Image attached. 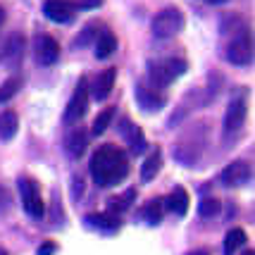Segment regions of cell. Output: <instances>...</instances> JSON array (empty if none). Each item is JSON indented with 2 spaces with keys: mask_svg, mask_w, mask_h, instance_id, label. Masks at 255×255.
<instances>
[{
  "mask_svg": "<svg viewBox=\"0 0 255 255\" xmlns=\"http://www.w3.org/2000/svg\"><path fill=\"white\" fill-rule=\"evenodd\" d=\"M129 174V162L117 145H100L91 157V177L98 186H115Z\"/></svg>",
  "mask_w": 255,
  "mask_h": 255,
  "instance_id": "6da1fadb",
  "label": "cell"
},
{
  "mask_svg": "<svg viewBox=\"0 0 255 255\" xmlns=\"http://www.w3.org/2000/svg\"><path fill=\"white\" fill-rule=\"evenodd\" d=\"M186 72V62L179 57H167V60H153L148 62V77L155 86H169Z\"/></svg>",
  "mask_w": 255,
  "mask_h": 255,
  "instance_id": "7a4b0ae2",
  "label": "cell"
},
{
  "mask_svg": "<svg viewBox=\"0 0 255 255\" xmlns=\"http://www.w3.org/2000/svg\"><path fill=\"white\" fill-rule=\"evenodd\" d=\"M19 193H22V205H24V212L33 217V220H43L45 215V203H43V196H41V186L29 177H22L19 179Z\"/></svg>",
  "mask_w": 255,
  "mask_h": 255,
  "instance_id": "3957f363",
  "label": "cell"
},
{
  "mask_svg": "<svg viewBox=\"0 0 255 255\" xmlns=\"http://www.w3.org/2000/svg\"><path fill=\"white\" fill-rule=\"evenodd\" d=\"M184 29V14L177 7H165L153 17V33L157 38H172Z\"/></svg>",
  "mask_w": 255,
  "mask_h": 255,
  "instance_id": "277c9868",
  "label": "cell"
},
{
  "mask_svg": "<svg viewBox=\"0 0 255 255\" xmlns=\"http://www.w3.org/2000/svg\"><path fill=\"white\" fill-rule=\"evenodd\" d=\"M89 110V84H86V79H79L77 89L72 93V98L67 103V110H65V122L67 124H74L79 122L84 115Z\"/></svg>",
  "mask_w": 255,
  "mask_h": 255,
  "instance_id": "5b68a950",
  "label": "cell"
},
{
  "mask_svg": "<svg viewBox=\"0 0 255 255\" xmlns=\"http://www.w3.org/2000/svg\"><path fill=\"white\" fill-rule=\"evenodd\" d=\"M227 60L236 67H248L253 62V41H251L248 33L234 38L232 43H229V48H227Z\"/></svg>",
  "mask_w": 255,
  "mask_h": 255,
  "instance_id": "8992f818",
  "label": "cell"
},
{
  "mask_svg": "<svg viewBox=\"0 0 255 255\" xmlns=\"http://www.w3.org/2000/svg\"><path fill=\"white\" fill-rule=\"evenodd\" d=\"M33 57H36V62L38 65H53L57 62V57H60V43H57L53 36H36V41H33Z\"/></svg>",
  "mask_w": 255,
  "mask_h": 255,
  "instance_id": "52a82bcc",
  "label": "cell"
},
{
  "mask_svg": "<svg viewBox=\"0 0 255 255\" xmlns=\"http://www.w3.org/2000/svg\"><path fill=\"white\" fill-rule=\"evenodd\" d=\"M251 179V167L246 165L244 160H234L222 169L220 181H222L227 189H236V186H244L246 181Z\"/></svg>",
  "mask_w": 255,
  "mask_h": 255,
  "instance_id": "ba28073f",
  "label": "cell"
},
{
  "mask_svg": "<svg viewBox=\"0 0 255 255\" xmlns=\"http://www.w3.org/2000/svg\"><path fill=\"white\" fill-rule=\"evenodd\" d=\"M43 12H45L48 19H53V22H57V24H67V22L74 19L77 7H74L72 0H45Z\"/></svg>",
  "mask_w": 255,
  "mask_h": 255,
  "instance_id": "9c48e42d",
  "label": "cell"
},
{
  "mask_svg": "<svg viewBox=\"0 0 255 255\" xmlns=\"http://www.w3.org/2000/svg\"><path fill=\"white\" fill-rule=\"evenodd\" d=\"M244 122H246V103L241 98H234L227 105V112H224V131L227 133L239 131Z\"/></svg>",
  "mask_w": 255,
  "mask_h": 255,
  "instance_id": "30bf717a",
  "label": "cell"
},
{
  "mask_svg": "<svg viewBox=\"0 0 255 255\" xmlns=\"http://www.w3.org/2000/svg\"><path fill=\"white\" fill-rule=\"evenodd\" d=\"M136 100H138L141 110L148 112H155L165 105V96L157 93L155 89H150V86H136Z\"/></svg>",
  "mask_w": 255,
  "mask_h": 255,
  "instance_id": "8fae6325",
  "label": "cell"
},
{
  "mask_svg": "<svg viewBox=\"0 0 255 255\" xmlns=\"http://www.w3.org/2000/svg\"><path fill=\"white\" fill-rule=\"evenodd\" d=\"M86 145H89V133L84 131V129H74V131L67 136L65 150L74 157V160H79V157L86 153Z\"/></svg>",
  "mask_w": 255,
  "mask_h": 255,
  "instance_id": "7c38bea8",
  "label": "cell"
},
{
  "mask_svg": "<svg viewBox=\"0 0 255 255\" xmlns=\"http://www.w3.org/2000/svg\"><path fill=\"white\" fill-rule=\"evenodd\" d=\"M86 224H91L93 229H98V232H105V234H115L120 229V220L110 215V212H93L86 217Z\"/></svg>",
  "mask_w": 255,
  "mask_h": 255,
  "instance_id": "4fadbf2b",
  "label": "cell"
},
{
  "mask_svg": "<svg viewBox=\"0 0 255 255\" xmlns=\"http://www.w3.org/2000/svg\"><path fill=\"white\" fill-rule=\"evenodd\" d=\"M115 77H117V72L115 69H105V72H100L96 81H93V98L96 100H105L108 96L112 93V86H115Z\"/></svg>",
  "mask_w": 255,
  "mask_h": 255,
  "instance_id": "5bb4252c",
  "label": "cell"
},
{
  "mask_svg": "<svg viewBox=\"0 0 255 255\" xmlns=\"http://www.w3.org/2000/svg\"><path fill=\"white\" fill-rule=\"evenodd\" d=\"M165 205L169 208V210L174 212V215H179V217H184L186 212H189V193H186V189H181V186H177V189L172 191L169 196L165 198Z\"/></svg>",
  "mask_w": 255,
  "mask_h": 255,
  "instance_id": "9a60e30c",
  "label": "cell"
},
{
  "mask_svg": "<svg viewBox=\"0 0 255 255\" xmlns=\"http://www.w3.org/2000/svg\"><path fill=\"white\" fill-rule=\"evenodd\" d=\"M117 50V36L112 31H100L98 33V41H96V57L98 60H105V57H110L112 53Z\"/></svg>",
  "mask_w": 255,
  "mask_h": 255,
  "instance_id": "2e32d148",
  "label": "cell"
},
{
  "mask_svg": "<svg viewBox=\"0 0 255 255\" xmlns=\"http://www.w3.org/2000/svg\"><path fill=\"white\" fill-rule=\"evenodd\" d=\"M160 167H162V153L153 150L141 165V181H153L157 177V172H160Z\"/></svg>",
  "mask_w": 255,
  "mask_h": 255,
  "instance_id": "e0dca14e",
  "label": "cell"
},
{
  "mask_svg": "<svg viewBox=\"0 0 255 255\" xmlns=\"http://www.w3.org/2000/svg\"><path fill=\"white\" fill-rule=\"evenodd\" d=\"M24 48H26V41H24L22 33H10L5 41V55H7V60L17 62L24 55Z\"/></svg>",
  "mask_w": 255,
  "mask_h": 255,
  "instance_id": "ac0fdd59",
  "label": "cell"
},
{
  "mask_svg": "<svg viewBox=\"0 0 255 255\" xmlns=\"http://www.w3.org/2000/svg\"><path fill=\"white\" fill-rule=\"evenodd\" d=\"M17 127H19V120L12 110L0 112V138L2 141H10L12 136L17 133Z\"/></svg>",
  "mask_w": 255,
  "mask_h": 255,
  "instance_id": "d6986e66",
  "label": "cell"
},
{
  "mask_svg": "<svg viewBox=\"0 0 255 255\" xmlns=\"http://www.w3.org/2000/svg\"><path fill=\"white\" fill-rule=\"evenodd\" d=\"M127 138H129V148H131L133 155H141L145 148V136H143V129L141 127H136V124L127 122Z\"/></svg>",
  "mask_w": 255,
  "mask_h": 255,
  "instance_id": "ffe728a7",
  "label": "cell"
},
{
  "mask_svg": "<svg viewBox=\"0 0 255 255\" xmlns=\"http://www.w3.org/2000/svg\"><path fill=\"white\" fill-rule=\"evenodd\" d=\"M246 244V232L244 229H232V232H227L224 236V248L222 253L224 255H236V251Z\"/></svg>",
  "mask_w": 255,
  "mask_h": 255,
  "instance_id": "44dd1931",
  "label": "cell"
},
{
  "mask_svg": "<svg viewBox=\"0 0 255 255\" xmlns=\"http://www.w3.org/2000/svg\"><path fill=\"white\" fill-rule=\"evenodd\" d=\"M112 117H115V108H105V110L96 117V122H93V127H91V133H93V136H100V133L110 127Z\"/></svg>",
  "mask_w": 255,
  "mask_h": 255,
  "instance_id": "7402d4cb",
  "label": "cell"
},
{
  "mask_svg": "<svg viewBox=\"0 0 255 255\" xmlns=\"http://www.w3.org/2000/svg\"><path fill=\"white\" fill-rule=\"evenodd\" d=\"M19 86H22V79H17V77L5 79V81L0 84V103H7L10 98H14Z\"/></svg>",
  "mask_w": 255,
  "mask_h": 255,
  "instance_id": "603a6c76",
  "label": "cell"
},
{
  "mask_svg": "<svg viewBox=\"0 0 255 255\" xmlns=\"http://www.w3.org/2000/svg\"><path fill=\"white\" fill-rule=\"evenodd\" d=\"M143 217H145V220H148L150 224H160V222H162V200H160V198L150 200V203L145 205Z\"/></svg>",
  "mask_w": 255,
  "mask_h": 255,
  "instance_id": "cb8c5ba5",
  "label": "cell"
},
{
  "mask_svg": "<svg viewBox=\"0 0 255 255\" xmlns=\"http://www.w3.org/2000/svg\"><path fill=\"white\" fill-rule=\"evenodd\" d=\"M220 210H222V205H220V200L217 198H205L200 200V217H205V220H210V217H215V215H220Z\"/></svg>",
  "mask_w": 255,
  "mask_h": 255,
  "instance_id": "d4e9b609",
  "label": "cell"
},
{
  "mask_svg": "<svg viewBox=\"0 0 255 255\" xmlns=\"http://www.w3.org/2000/svg\"><path fill=\"white\" fill-rule=\"evenodd\" d=\"M133 196H136V191L133 189H129L127 191V196H117V198H112V210L115 212H122V210H127L129 205H131V200H133Z\"/></svg>",
  "mask_w": 255,
  "mask_h": 255,
  "instance_id": "484cf974",
  "label": "cell"
},
{
  "mask_svg": "<svg viewBox=\"0 0 255 255\" xmlns=\"http://www.w3.org/2000/svg\"><path fill=\"white\" fill-rule=\"evenodd\" d=\"M93 33H96V24H91V26H86L84 31L79 33V38H77V45H84V43H89L91 38H93Z\"/></svg>",
  "mask_w": 255,
  "mask_h": 255,
  "instance_id": "4316f807",
  "label": "cell"
},
{
  "mask_svg": "<svg viewBox=\"0 0 255 255\" xmlns=\"http://www.w3.org/2000/svg\"><path fill=\"white\" fill-rule=\"evenodd\" d=\"M10 208V191L5 189V186H0V215Z\"/></svg>",
  "mask_w": 255,
  "mask_h": 255,
  "instance_id": "83f0119b",
  "label": "cell"
},
{
  "mask_svg": "<svg viewBox=\"0 0 255 255\" xmlns=\"http://www.w3.org/2000/svg\"><path fill=\"white\" fill-rule=\"evenodd\" d=\"M57 246L53 244V241H45V244L38 246V255H55Z\"/></svg>",
  "mask_w": 255,
  "mask_h": 255,
  "instance_id": "f1b7e54d",
  "label": "cell"
},
{
  "mask_svg": "<svg viewBox=\"0 0 255 255\" xmlns=\"http://www.w3.org/2000/svg\"><path fill=\"white\" fill-rule=\"evenodd\" d=\"M103 0H79V2H74V7H98Z\"/></svg>",
  "mask_w": 255,
  "mask_h": 255,
  "instance_id": "f546056e",
  "label": "cell"
},
{
  "mask_svg": "<svg viewBox=\"0 0 255 255\" xmlns=\"http://www.w3.org/2000/svg\"><path fill=\"white\" fill-rule=\"evenodd\" d=\"M81 193V179H74V198H79Z\"/></svg>",
  "mask_w": 255,
  "mask_h": 255,
  "instance_id": "4dcf8cb0",
  "label": "cell"
},
{
  "mask_svg": "<svg viewBox=\"0 0 255 255\" xmlns=\"http://www.w3.org/2000/svg\"><path fill=\"white\" fill-rule=\"evenodd\" d=\"M186 255H210L208 251H203V248H198V251H191V253H186Z\"/></svg>",
  "mask_w": 255,
  "mask_h": 255,
  "instance_id": "1f68e13d",
  "label": "cell"
},
{
  "mask_svg": "<svg viewBox=\"0 0 255 255\" xmlns=\"http://www.w3.org/2000/svg\"><path fill=\"white\" fill-rule=\"evenodd\" d=\"M5 22V10H2V7H0V24Z\"/></svg>",
  "mask_w": 255,
  "mask_h": 255,
  "instance_id": "d6a6232c",
  "label": "cell"
},
{
  "mask_svg": "<svg viewBox=\"0 0 255 255\" xmlns=\"http://www.w3.org/2000/svg\"><path fill=\"white\" fill-rule=\"evenodd\" d=\"M208 2H212V5H220V2H227V0H208Z\"/></svg>",
  "mask_w": 255,
  "mask_h": 255,
  "instance_id": "836d02e7",
  "label": "cell"
},
{
  "mask_svg": "<svg viewBox=\"0 0 255 255\" xmlns=\"http://www.w3.org/2000/svg\"><path fill=\"white\" fill-rule=\"evenodd\" d=\"M244 255H255V253H253V251H246V253H244Z\"/></svg>",
  "mask_w": 255,
  "mask_h": 255,
  "instance_id": "e575fe53",
  "label": "cell"
},
{
  "mask_svg": "<svg viewBox=\"0 0 255 255\" xmlns=\"http://www.w3.org/2000/svg\"><path fill=\"white\" fill-rule=\"evenodd\" d=\"M0 255H7V251H2V248H0Z\"/></svg>",
  "mask_w": 255,
  "mask_h": 255,
  "instance_id": "d590c367",
  "label": "cell"
}]
</instances>
